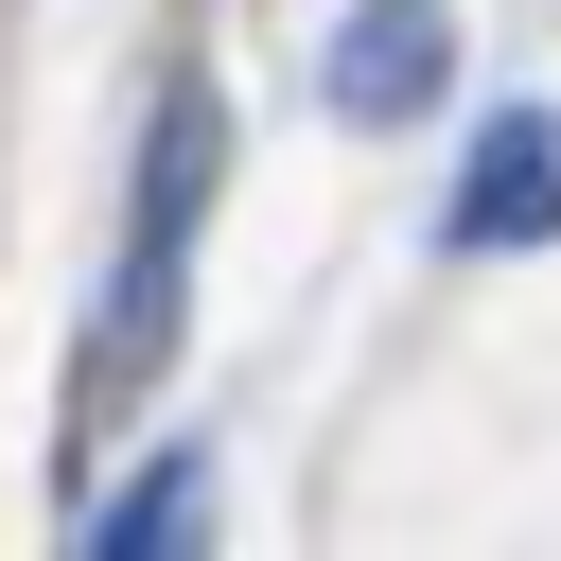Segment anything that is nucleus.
Instances as JSON below:
<instances>
[{
    "label": "nucleus",
    "mask_w": 561,
    "mask_h": 561,
    "mask_svg": "<svg viewBox=\"0 0 561 561\" xmlns=\"http://www.w3.org/2000/svg\"><path fill=\"white\" fill-rule=\"evenodd\" d=\"M193 210H210V88L175 70V88H158V140H140V193H123V263H105V316H88V403H105L123 368H158V351H175Z\"/></svg>",
    "instance_id": "nucleus-1"
},
{
    "label": "nucleus",
    "mask_w": 561,
    "mask_h": 561,
    "mask_svg": "<svg viewBox=\"0 0 561 561\" xmlns=\"http://www.w3.org/2000/svg\"><path fill=\"white\" fill-rule=\"evenodd\" d=\"M316 88H333L351 123H421V105L456 88V18H438V0H351V18H333V70H316Z\"/></svg>",
    "instance_id": "nucleus-2"
},
{
    "label": "nucleus",
    "mask_w": 561,
    "mask_h": 561,
    "mask_svg": "<svg viewBox=\"0 0 561 561\" xmlns=\"http://www.w3.org/2000/svg\"><path fill=\"white\" fill-rule=\"evenodd\" d=\"M456 245H561V123H543V105H491V123H473Z\"/></svg>",
    "instance_id": "nucleus-3"
},
{
    "label": "nucleus",
    "mask_w": 561,
    "mask_h": 561,
    "mask_svg": "<svg viewBox=\"0 0 561 561\" xmlns=\"http://www.w3.org/2000/svg\"><path fill=\"white\" fill-rule=\"evenodd\" d=\"M193 526H210V473H193V456H158L140 491H105V508H88V543H105V561H140V543H193Z\"/></svg>",
    "instance_id": "nucleus-4"
}]
</instances>
